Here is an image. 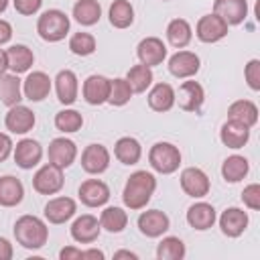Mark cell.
I'll list each match as a JSON object with an SVG mask.
<instances>
[{
    "instance_id": "cell-1",
    "label": "cell",
    "mask_w": 260,
    "mask_h": 260,
    "mask_svg": "<svg viewBox=\"0 0 260 260\" xmlns=\"http://www.w3.org/2000/svg\"><path fill=\"white\" fill-rule=\"evenodd\" d=\"M156 189V179L152 173L148 171H136L128 177L124 191H122V199L124 205L128 209H142L146 207V203L150 201L152 193Z\"/></svg>"
},
{
    "instance_id": "cell-2",
    "label": "cell",
    "mask_w": 260,
    "mask_h": 260,
    "mask_svg": "<svg viewBox=\"0 0 260 260\" xmlns=\"http://www.w3.org/2000/svg\"><path fill=\"white\" fill-rule=\"evenodd\" d=\"M14 238L22 248L39 250V248H43L47 244L49 228L37 215H22L14 223Z\"/></svg>"
},
{
    "instance_id": "cell-3",
    "label": "cell",
    "mask_w": 260,
    "mask_h": 260,
    "mask_svg": "<svg viewBox=\"0 0 260 260\" xmlns=\"http://www.w3.org/2000/svg\"><path fill=\"white\" fill-rule=\"evenodd\" d=\"M37 32L43 41L47 43H57V41H63L65 35L69 32V16L57 8L53 10H45L41 16H39V22H37Z\"/></svg>"
},
{
    "instance_id": "cell-4",
    "label": "cell",
    "mask_w": 260,
    "mask_h": 260,
    "mask_svg": "<svg viewBox=\"0 0 260 260\" xmlns=\"http://www.w3.org/2000/svg\"><path fill=\"white\" fill-rule=\"evenodd\" d=\"M148 162L156 173L171 175L181 165V152L171 142H156L148 152Z\"/></svg>"
},
{
    "instance_id": "cell-5",
    "label": "cell",
    "mask_w": 260,
    "mask_h": 260,
    "mask_svg": "<svg viewBox=\"0 0 260 260\" xmlns=\"http://www.w3.org/2000/svg\"><path fill=\"white\" fill-rule=\"evenodd\" d=\"M32 187L41 195H55L63 187V169H59L51 162L41 167L32 177Z\"/></svg>"
},
{
    "instance_id": "cell-6",
    "label": "cell",
    "mask_w": 260,
    "mask_h": 260,
    "mask_svg": "<svg viewBox=\"0 0 260 260\" xmlns=\"http://www.w3.org/2000/svg\"><path fill=\"white\" fill-rule=\"evenodd\" d=\"M195 35L203 43H217L228 35V24L217 16V14H205L197 20Z\"/></svg>"
},
{
    "instance_id": "cell-7",
    "label": "cell",
    "mask_w": 260,
    "mask_h": 260,
    "mask_svg": "<svg viewBox=\"0 0 260 260\" xmlns=\"http://www.w3.org/2000/svg\"><path fill=\"white\" fill-rule=\"evenodd\" d=\"M47 154H49V162L51 165H55L59 169H67V167L73 165V160L77 156V146H75L73 140H69L65 136L63 138H55V140H51Z\"/></svg>"
},
{
    "instance_id": "cell-8",
    "label": "cell",
    "mask_w": 260,
    "mask_h": 260,
    "mask_svg": "<svg viewBox=\"0 0 260 260\" xmlns=\"http://www.w3.org/2000/svg\"><path fill=\"white\" fill-rule=\"evenodd\" d=\"M81 167L89 175H100L110 167V152L104 144H89L81 152Z\"/></svg>"
},
{
    "instance_id": "cell-9",
    "label": "cell",
    "mask_w": 260,
    "mask_h": 260,
    "mask_svg": "<svg viewBox=\"0 0 260 260\" xmlns=\"http://www.w3.org/2000/svg\"><path fill=\"white\" fill-rule=\"evenodd\" d=\"M136 55L140 59L142 65L146 67H154V65H160L165 59H167V47L160 39L156 37H146L138 43V49H136Z\"/></svg>"
},
{
    "instance_id": "cell-10",
    "label": "cell",
    "mask_w": 260,
    "mask_h": 260,
    "mask_svg": "<svg viewBox=\"0 0 260 260\" xmlns=\"http://www.w3.org/2000/svg\"><path fill=\"white\" fill-rule=\"evenodd\" d=\"M4 124L12 134H26L35 126V112L22 104L10 106V110L4 118Z\"/></svg>"
},
{
    "instance_id": "cell-11",
    "label": "cell",
    "mask_w": 260,
    "mask_h": 260,
    "mask_svg": "<svg viewBox=\"0 0 260 260\" xmlns=\"http://www.w3.org/2000/svg\"><path fill=\"white\" fill-rule=\"evenodd\" d=\"M213 14H217L228 26L240 24L248 16V2L246 0H215Z\"/></svg>"
},
{
    "instance_id": "cell-12",
    "label": "cell",
    "mask_w": 260,
    "mask_h": 260,
    "mask_svg": "<svg viewBox=\"0 0 260 260\" xmlns=\"http://www.w3.org/2000/svg\"><path fill=\"white\" fill-rule=\"evenodd\" d=\"M203 100L205 93L197 81H183L179 91H175V102H179V108L185 112H197L203 106Z\"/></svg>"
},
{
    "instance_id": "cell-13",
    "label": "cell",
    "mask_w": 260,
    "mask_h": 260,
    "mask_svg": "<svg viewBox=\"0 0 260 260\" xmlns=\"http://www.w3.org/2000/svg\"><path fill=\"white\" fill-rule=\"evenodd\" d=\"M171 221L169 215L158 211V209H150V211H142L138 215V230L146 236V238H158L169 230Z\"/></svg>"
},
{
    "instance_id": "cell-14",
    "label": "cell",
    "mask_w": 260,
    "mask_h": 260,
    "mask_svg": "<svg viewBox=\"0 0 260 260\" xmlns=\"http://www.w3.org/2000/svg\"><path fill=\"white\" fill-rule=\"evenodd\" d=\"M181 187L189 197H205L209 193V179L201 169L189 167L181 173Z\"/></svg>"
},
{
    "instance_id": "cell-15",
    "label": "cell",
    "mask_w": 260,
    "mask_h": 260,
    "mask_svg": "<svg viewBox=\"0 0 260 260\" xmlns=\"http://www.w3.org/2000/svg\"><path fill=\"white\" fill-rule=\"evenodd\" d=\"M79 199L87 207H100L110 199V189L100 179H87L79 185Z\"/></svg>"
},
{
    "instance_id": "cell-16",
    "label": "cell",
    "mask_w": 260,
    "mask_h": 260,
    "mask_svg": "<svg viewBox=\"0 0 260 260\" xmlns=\"http://www.w3.org/2000/svg\"><path fill=\"white\" fill-rule=\"evenodd\" d=\"M169 71H171V75H175L179 79L193 77L199 71V57L191 51H177L169 59Z\"/></svg>"
},
{
    "instance_id": "cell-17",
    "label": "cell",
    "mask_w": 260,
    "mask_h": 260,
    "mask_svg": "<svg viewBox=\"0 0 260 260\" xmlns=\"http://www.w3.org/2000/svg\"><path fill=\"white\" fill-rule=\"evenodd\" d=\"M22 93L30 102H41L51 93V79L45 71H32L22 83Z\"/></svg>"
},
{
    "instance_id": "cell-18",
    "label": "cell",
    "mask_w": 260,
    "mask_h": 260,
    "mask_svg": "<svg viewBox=\"0 0 260 260\" xmlns=\"http://www.w3.org/2000/svg\"><path fill=\"white\" fill-rule=\"evenodd\" d=\"M100 230H102V225H100L98 217L85 213V215H79L71 223V238L79 244H91V242L98 240Z\"/></svg>"
},
{
    "instance_id": "cell-19",
    "label": "cell",
    "mask_w": 260,
    "mask_h": 260,
    "mask_svg": "<svg viewBox=\"0 0 260 260\" xmlns=\"http://www.w3.org/2000/svg\"><path fill=\"white\" fill-rule=\"evenodd\" d=\"M75 201L71 197H53L45 205V217L51 223H65L75 215Z\"/></svg>"
},
{
    "instance_id": "cell-20",
    "label": "cell",
    "mask_w": 260,
    "mask_h": 260,
    "mask_svg": "<svg viewBox=\"0 0 260 260\" xmlns=\"http://www.w3.org/2000/svg\"><path fill=\"white\" fill-rule=\"evenodd\" d=\"M219 228L223 232V236L228 238H238L244 234V230L248 228V213L240 207H230L221 213L219 217Z\"/></svg>"
},
{
    "instance_id": "cell-21",
    "label": "cell",
    "mask_w": 260,
    "mask_h": 260,
    "mask_svg": "<svg viewBox=\"0 0 260 260\" xmlns=\"http://www.w3.org/2000/svg\"><path fill=\"white\" fill-rule=\"evenodd\" d=\"M41 156H43V148L32 138H24V140H20L14 146V162L20 169H32V167H37L39 160H41Z\"/></svg>"
},
{
    "instance_id": "cell-22",
    "label": "cell",
    "mask_w": 260,
    "mask_h": 260,
    "mask_svg": "<svg viewBox=\"0 0 260 260\" xmlns=\"http://www.w3.org/2000/svg\"><path fill=\"white\" fill-rule=\"evenodd\" d=\"M108 93H110V79L104 75H89L83 81V98L87 104L91 106H102L104 102H108Z\"/></svg>"
},
{
    "instance_id": "cell-23",
    "label": "cell",
    "mask_w": 260,
    "mask_h": 260,
    "mask_svg": "<svg viewBox=\"0 0 260 260\" xmlns=\"http://www.w3.org/2000/svg\"><path fill=\"white\" fill-rule=\"evenodd\" d=\"M55 89H57L59 102L65 104V106H71V104L77 100V89H79L77 75H75L71 69L59 71L57 77H55Z\"/></svg>"
},
{
    "instance_id": "cell-24",
    "label": "cell",
    "mask_w": 260,
    "mask_h": 260,
    "mask_svg": "<svg viewBox=\"0 0 260 260\" xmlns=\"http://www.w3.org/2000/svg\"><path fill=\"white\" fill-rule=\"evenodd\" d=\"M187 221L191 228L203 232V230H209L213 223H215V209L213 205L205 203V201H199V203H193L189 209H187Z\"/></svg>"
},
{
    "instance_id": "cell-25",
    "label": "cell",
    "mask_w": 260,
    "mask_h": 260,
    "mask_svg": "<svg viewBox=\"0 0 260 260\" xmlns=\"http://www.w3.org/2000/svg\"><path fill=\"white\" fill-rule=\"evenodd\" d=\"M22 197H24V187L16 177L12 175L0 177V205L2 207H14L22 201Z\"/></svg>"
},
{
    "instance_id": "cell-26",
    "label": "cell",
    "mask_w": 260,
    "mask_h": 260,
    "mask_svg": "<svg viewBox=\"0 0 260 260\" xmlns=\"http://www.w3.org/2000/svg\"><path fill=\"white\" fill-rule=\"evenodd\" d=\"M219 138L221 142L228 146V148H242L248 138H250V128L240 124V122H234V120H228L223 126H221V132H219Z\"/></svg>"
},
{
    "instance_id": "cell-27",
    "label": "cell",
    "mask_w": 260,
    "mask_h": 260,
    "mask_svg": "<svg viewBox=\"0 0 260 260\" xmlns=\"http://www.w3.org/2000/svg\"><path fill=\"white\" fill-rule=\"evenodd\" d=\"M228 118L252 128L258 122V108L250 100H238L228 108Z\"/></svg>"
},
{
    "instance_id": "cell-28",
    "label": "cell",
    "mask_w": 260,
    "mask_h": 260,
    "mask_svg": "<svg viewBox=\"0 0 260 260\" xmlns=\"http://www.w3.org/2000/svg\"><path fill=\"white\" fill-rule=\"evenodd\" d=\"M6 57H8V69L16 75L28 71L30 65L35 63V55L26 45H12L6 51Z\"/></svg>"
},
{
    "instance_id": "cell-29",
    "label": "cell",
    "mask_w": 260,
    "mask_h": 260,
    "mask_svg": "<svg viewBox=\"0 0 260 260\" xmlns=\"http://www.w3.org/2000/svg\"><path fill=\"white\" fill-rule=\"evenodd\" d=\"M148 106L154 112H169L175 106V89L169 83H156L148 91Z\"/></svg>"
},
{
    "instance_id": "cell-30",
    "label": "cell",
    "mask_w": 260,
    "mask_h": 260,
    "mask_svg": "<svg viewBox=\"0 0 260 260\" xmlns=\"http://www.w3.org/2000/svg\"><path fill=\"white\" fill-rule=\"evenodd\" d=\"M114 154L122 165H136L140 160V156H142V146H140V142L136 138L124 136V138H120L116 142Z\"/></svg>"
},
{
    "instance_id": "cell-31",
    "label": "cell",
    "mask_w": 260,
    "mask_h": 260,
    "mask_svg": "<svg viewBox=\"0 0 260 260\" xmlns=\"http://www.w3.org/2000/svg\"><path fill=\"white\" fill-rule=\"evenodd\" d=\"M0 100L2 104H6L8 108L10 106H16L20 100H22V93H20V79L16 73H2L0 75Z\"/></svg>"
},
{
    "instance_id": "cell-32",
    "label": "cell",
    "mask_w": 260,
    "mask_h": 260,
    "mask_svg": "<svg viewBox=\"0 0 260 260\" xmlns=\"http://www.w3.org/2000/svg\"><path fill=\"white\" fill-rule=\"evenodd\" d=\"M191 37H193V30H191V24L185 20V18H175L169 22L167 26V39L173 47L177 49H183L191 43Z\"/></svg>"
},
{
    "instance_id": "cell-33",
    "label": "cell",
    "mask_w": 260,
    "mask_h": 260,
    "mask_svg": "<svg viewBox=\"0 0 260 260\" xmlns=\"http://www.w3.org/2000/svg\"><path fill=\"white\" fill-rule=\"evenodd\" d=\"M250 171V165H248V158L246 156H240V154H232L223 160L221 165V175L228 183H238L242 181Z\"/></svg>"
},
{
    "instance_id": "cell-34",
    "label": "cell",
    "mask_w": 260,
    "mask_h": 260,
    "mask_svg": "<svg viewBox=\"0 0 260 260\" xmlns=\"http://www.w3.org/2000/svg\"><path fill=\"white\" fill-rule=\"evenodd\" d=\"M73 16L79 24L83 26H91L100 20L102 16V6L98 4V0H77L73 6Z\"/></svg>"
},
{
    "instance_id": "cell-35",
    "label": "cell",
    "mask_w": 260,
    "mask_h": 260,
    "mask_svg": "<svg viewBox=\"0 0 260 260\" xmlns=\"http://www.w3.org/2000/svg\"><path fill=\"white\" fill-rule=\"evenodd\" d=\"M126 223H128V213L122 207H106L100 215V225L112 234L122 232Z\"/></svg>"
},
{
    "instance_id": "cell-36",
    "label": "cell",
    "mask_w": 260,
    "mask_h": 260,
    "mask_svg": "<svg viewBox=\"0 0 260 260\" xmlns=\"http://www.w3.org/2000/svg\"><path fill=\"white\" fill-rule=\"evenodd\" d=\"M134 20V8L128 0H114L110 6V24L116 28H126Z\"/></svg>"
},
{
    "instance_id": "cell-37",
    "label": "cell",
    "mask_w": 260,
    "mask_h": 260,
    "mask_svg": "<svg viewBox=\"0 0 260 260\" xmlns=\"http://www.w3.org/2000/svg\"><path fill=\"white\" fill-rule=\"evenodd\" d=\"M126 81L130 83V87H132V91H136V93H142V91H146L148 87H150V83H152V71H150V67H146V65H134V67H130V71H128V75H126Z\"/></svg>"
},
{
    "instance_id": "cell-38",
    "label": "cell",
    "mask_w": 260,
    "mask_h": 260,
    "mask_svg": "<svg viewBox=\"0 0 260 260\" xmlns=\"http://www.w3.org/2000/svg\"><path fill=\"white\" fill-rule=\"evenodd\" d=\"M183 256H185V244L175 236L162 238V242L156 248V258L158 260H181Z\"/></svg>"
},
{
    "instance_id": "cell-39",
    "label": "cell",
    "mask_w": 260,
    "mask_h": 260,
    "mask_svg": "<svg viewBox=\"0 0 260 260\" xmlns=\"http://www.w3.org/2000/svg\"><path fill=\"white\" fill-rule=\"evenodd\" d=\"M132 87L126 79L122 77H116V79H110V93H108V102L112 106H124L130 102L132 98Z\"/></svg>"
},
{
    "instance_id": "cell-40",
    "label": "cell",
    "mask_w": 260,
    "mask_h": 260,
    "mask_svg": "<svg viewBox=\"0 0 260 260\" xmlns=\"http://www.w3.org/2000/svg\"><path fill=\"white\" fill-rule=\"evenodd\" d=\"M55 126L57 130L69 134V132H77L83 126V118L77 110H61L55 116Z\"/></svg>"
},
{
    "instance_id": "cell-41",
    "label": "cell",
    "mask_w": 260,
    "mask_h": 260,
    "mask_svg": "<svg viewBox=\"0 0 260 260\" xmlns=\"http://www.w3.org/2000/svg\"><path fill=\"white\" fill-rule=\"evenodd\" d=\"M69 49H71L73 55L87 57V55H91L95 51V39L89 32H75L69 39Z\"/></svg>"
},
{
    "instance_id": "cell-42",
    "label": "cell",
    "mask_w": 260,
    "mask_h": 260,
    "mask_svg": "<svg viewBox=\"0 0 260 260\" xmlns=\"http://www.w3.org/2000/svg\"><path fill=\"white\" fill-rule=\"evenodd\" d=\"M242 201H244V205L246 207H250V209H260V185L258 183H252V185H248L246 189H244V193H242Z\"/></svg>"
},
{
    "instance_id": "cell-43",
    "label": "cell",
    "mask_w": 260,
    "mask_h": 260,
    "mask_svg": "<svg viewBox=\"0 0 260 260\" xmlns=\"http://www.w3.org/2000/svg\"><path fill=\"white\" fill-rule=\"evenodd\" d=\"M244 75H246L248 85H250L254 91H258V89H260V61H258V59H252V61L246 65Z\"/></svg>"
},
{
    "instance_id": "cell-44",
    "label": "cell",
    "mask_w": 260,
    "mask_h": 260,
    "mask_svg": "<svg viewBox=\"0 0 260 260\" xmlns=\"http://www.w3.org/2000/svg\"><path fill=\"white\" fill-rule=\"evenodd\" d=\"M12 2H14L16 12H20L24 16H30V14L39 12V8L43 4V0H12Z\"/></svg>"
},
{
    "instance_id": "cell-45",
    "label": "cell",
    "mask_w": 260,
    "mask_h": 260,
    "mask_svg": "<svg viewBox=\"0 0 260 260\" xmlns=\"http://www.w3.org/2000/svg\"><path fill=\"white\" fill-rule=\"evenodd\" d=\"M12 152V140L8 134L0 132V162H4Z\"/></svg>"
},
{
    "instance_id": "cell-46",
    "label": "cell",
    "mask_w": 260,
    "mask_h": 260,
    "mask_svg": "<svg viewBox=\"0 0 260 260\" xmlns=\"http://www.w3.org/2000/svg\"><path fill=\"white\" fill-rule=\"evenodd\" d=\"M59 258L61 260H79V258H83V250L73 248V246H67V248H63L59 252Z\"/></svg>"
},
{
    "instance_id": "cell-47",
    "label": "cell",
    "mask_w": 260,
    "mask_h": 260,
    "mask_svg": "<svg viewBox=\"0 0 260 260\" xmlns=\"http://www.w3.org/2000/svg\"><path fill=\"white\" fill-rule=\"evenodd\" d=\"M10 37H12V26H10V22H6V20L0 18V45L8 43Z\"/></svg>"
},
{
    "instance_id": "cell-48",
    "label": "cell",
    "mask_w": 260,
    "mask_h": 260,
    "mask_svg": "<svg viewBox=\"0 0 260 260\" xmlns=\"http://www.w3.org/2000/svg\"><path fill=\"white\" fill-rule=\"evenodd\" d=\"M12 258V244L6 238H0V260H10Z\"/></svg>"
},
{
    "instance_id": "cell-49",
    "label": "cell",
    "mask_w": 260,
    "mask_h": 260,
    "mask_svg": "<svg viewBox=\"0 0 260 260\" xmlns=\"http://www.w3.org/2000/svg\"><path fill=\"white\" fill-rule=\"evenodd\" d=\"M6 69H8V57H6V51L0 49V75L6 73Z\"/></svg>"
},
{
    "instance_id": "cell-50",
    "label": "cell",
    "mask_w": 260,
    "mask_h": 260,
    "mask_svg": "<svg viewBox=\"0 0 260 260\" xmlns=\"http://www.w3.org/2000/svg\"><path fill=\"white\" fill-rule=\"evenodd\" d=\"M83 258H104V252L102 250H85L83 252Z\"/></svg>"
},
{
    "instance_id": "cell-51",
    "label": "cell",
    "mask_w": 260,
    "mask_h": 260,
    "mask_svg": "<svg viewBox=\"0 0 260 260\" xmlns=\"http://www.w3.org/2000/svg\"><path fill=\"white\" fill-rule=\"evenodd\" d=\"M114 258H130V260H136L138 256H136L134 252H128V250H120V252H116V254H114Z\"/></svg>"
},
{
    "instance_id": "cell-52",
    "label": "cell",
    "mask_w": 260,
    "mask_h": 260,
    "mask_svg": "<svg viewBox=\"0 0 260 260\" xmlns=\"http://www.w3.org/2000/svg\"><path fill=\"white\" fill-rule=\"evenodd\" d=\"M6 6H8V0H0V12H4Z\"/></svg>"
}]
</instances>
